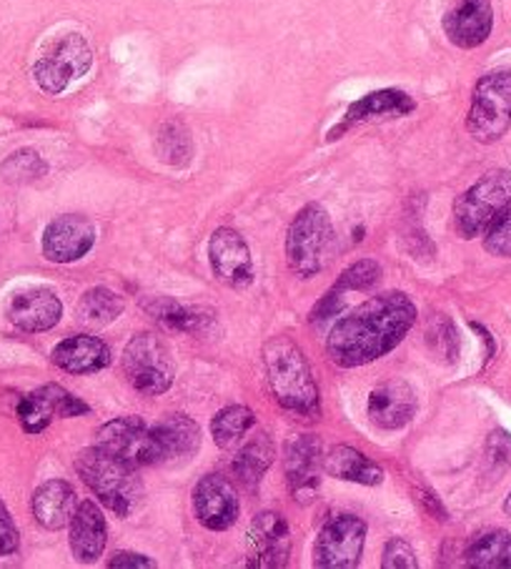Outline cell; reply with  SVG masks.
Returning <instances> with one entry per match:
<instances>
[{
    "label": "cell",
    "mask_w": 511,
    "mask_h": 569,
    "mask_svg": "<svg viewBox=\"0 0 511 569\" xmlns=\"http://www.w3.org/2000/svg\"><path fill=\"white\" fill-rule=\"evenodd\" d=\"M504 512L511 517V495L507 497V502H504Z\"/></svg>",
    "instance_id": "ab89813d"
},
{
    "label": "cell",
    "mask_w": 511,
    "mask_h": 569,
    "mask_svg": "<svg viewBox=\"0 0 511 569\" xmlns=\"http://www.w3.org/2000/svg\"><path fill=\"white\" fill-rule=\"evenodd\" d=\"M98 449L131 465L133 469L159 465V449H156L153 427L146 425L139 417H121L103 425L96 431Z\"/></svg>",
    "instance_id": "30bf717a"
},
{
    "label": "cell",
    "mask_w": 511,
    "mask_h": 569,
    "mask_svg": "<svg viewBox=\"0 0 511 569\" xmlns=\"http://www.w3.org/2000/svg\"><path fill=\"white\" fill-rule=\"evenodd\" d=\"M31 507L38 525L56 532V529H63L71 525L78 507L76 489L68 482H63V479H51V482H46L36 489Z\"/></svg>",
    "instance_id": "cb8c5ba5"
},
{
    "label": "cell",
    "mask_w": 511,
    "mask_h": 569,
    "mask_svg": "<svg viewBox=\"0 0 511 569\" xmlns=\"http://www.w3.org/2000/svg\"><path fill=\"white\" fill-rule=\"evenodd\" d=\"M333 247L331 216L321 203H307L291 221L287 233V259L291 271L311 279L323 271Z\"/></svg>",
    "instance_id": "277c9868"
},
{
    "label": "cell",
    "mask_w": 511,
    "mask_h": 569,
    "mask_svg": "<svg viewBox=\"0 0 511 569\" xmlns=\"http://www.w3.org/2000/svg\"><path fill=\"white\" fill-rule=\"evenodd\" d=\"M76 472L98 497V502L111 509L116 517H131L143 502V485L136 477V469L103 449H83L76 459Z\"/></svg>",
    "instance_id": "3957f363"
},
{
    "label": "cell",
    "mask_w": 511,
    "mask_h": 569,
    "mask_svg": "<svg viewBox=\"0 0 511 569\" xmlns=\"http://www.w3.org/2000/svg\"><path fill=\"white\" fill-rule=\"evenodd\" d=\"M53 365L68 375H96L111 365V349L98 337H68L53 349Z\"/></svg>",
    "instance_id": "7402d4cb"
},
{
    "label": "cell",
    "mask_w": 511,
    "mask_h": 569,
    "mask_svg": "<svg viewBox=\"0 0 511 569\" xmlns=\"http://www.w3.org/2000/svg\"><path fill=\"white\" fill-rule=\"evenodd\" d=\"M96 226L86 216H58L43 231V257L53 263H73L96 247Z\"/></svg>",
    "instance_id": "4fadbf2b"
},
{
    "label": "cell",
    "mask_w": 511,
    "mask_h": 569,
    "mask_svg": "<svg viewBox=\"0 0 511 569\" xmlns=\"http://www.w3.org/2000/svg\"><path fill=\"white\" fill-rule=\"evenodd\" d=\"M464 557L474 569H511V535L501 529L481 532L471 539Z\"/></svg>",
    "instance_id": "83f0119b"
},
{
    "label": "cell",
    "mask_w": 511,
    "mask_h": 569,
    "mask_svg": "<svg viewBox=\"0 0 511 569\" xmlns=\"http://www.w3.org/2000/svg\"><path fill=\"white\" fill-rule=\"evenodd\" d=\"M146 311L151 313V319L161 323L166 331H179V333H199L211 323V311L203 309H189L176 303L173 299H151L146 301Z\"/></svg>",
    "instance_id": "4316f807"
},
{
    "label": "cell",
    "mask_w": 511,
    "mask_h": 569,
    "mask_svg": "<svg viewBox=\"0 0 511 569\" xmlns=\"http://www.w3.org/2000/svg\"><path fill=\"white\" fill-rule=\"evenodd\" d=\"M209 259L213 277L231 289H246L253 283V259L249 243L236 229L221 226L209 241Z\"/></svg>",
    "instance_id": "7c38bea8"
},
{
    "label": "cell",
    "mask_w": 511,
    "mask_h": 569,
    "mask_svg": "<svg viewBox=\"0 0 511 569\" xmlns=\"http://www.w3.org/2000/svg\"><path fill=\"white\" fill-rule=\"evenodd\" d=\"M48 173V163L41 159V153L33 149H21L8 156V159L0 163V176L8 183H33L43 179Z\"/></svg>",
    "instance_id": "1f68e13d"
},
{
    "label": "cell",
    "mask_w": 511,
    "mask_h": 569,
    "mask_svg": "<svg viewBox=\"0 0 511 569\" xmlns=\"http://www.w3.org/2000/svg\"><path fill=\"white\" fill-rule=\"evenodd\" d=\"M511 129V68L481 76L467 116V131L479 143H497Z\"/></svg>",
    "instance_id": "5b68a950"
},
{
    "label": "cell",
    "mask_w": 511,
    "mask_h": 569,
    "mask_svg": "<svg viewBox=\"0 0 511 569\" xmlns=\"http://www.w3.org/2000/svg\"><path fill=\"white\" fill-rule=\"evenodd\" d=\"M106 542L108 529L101 509L91 499H86L76 507V515L71 519V552L78 562L91 565L103 555Z\"/></svg>",
    "instance_id": "603a6c76"
},
{
    "label": "cell",
    "mask_w": 511,
    "mask_h": 569,
    "mask_svg": "<svg viewBox=\"0 0 511 569\" xmlns=\"http://www.w3.org/2000/svg\"><path fill=\"white\" fill-rule=\"evenodd\" d=\"M494 28L491 0H457L444 16V33L457 48H479L487 43Z\"/></svg>",
    "instance_id": "ac0fdd59"
},
{
    "label": "cell",
    "mask_w": 511,
    "mask_h": 569,
    "mask_svg": "<svg viewBox=\"0 0 511 569\" xmlns=\"http://www.w3.org/2000/svg\"><path fill=\"white\" fill-rule=\"evenodd\" d=\"M108 567H118V569H151L156 567L153 559H149L146 555H136V552H118Z\"/></svg>",
    "instance_id": "f35d334b"
},
{
    "label": "cell",
    "mask_w": 511,
    "mask_h": 569,
    "mask_svg": "<svg viewBox=\"0 0 511 569\" xmlns=\"http://www.w3.org/2000/svg\"><path fill=\"white\" fill-rule=\"evenodd\" d=\"M156 153H159L163 163L176 166V169L189 163L193 156V141L189 129L181 121L163 123L159 136H156Z\"/></svg>",
    "instance_id": "4dcf8cb0"
},
{
    "label": "cell",
    "mask_w": 511,
    "mask_h": 569,
    "mask_svg": "<svg viewBox=\"0 0 511 569\" xmlns=\"http://www.w3.org/2000/svg\"><path fill=\"white\" fill-rule=\"evenodd\" d=\"M273 462V445L267 435H255L246 445L236 451L233 459V475L239 482L249 489H255L261 482V477L267 475V469Z\"/></svg>",
    "instance_id": "484cf974"
},
{
    "label": "cell",
    "mask_w": 511,
    "mask_h": 569,
    "mask_svg": "<svg viewBox=\"0 0 511 569\" xmlns=\"http://www.w3.org/2000/svg\"><path fill=\"white\" fill-rule=\"evenodd\" d=\"M193 512L196 519L211 532L231 529L239 519V497L236 489L219 475H206L193 489Z\"/></svg>",
    "instance_id": "2e32d148"
},
{
    "label": "cell",
    "mask_w": 511,
    "mask_h": 569,
    "mask_svg": "<svg viewBox=\"0 0 511 569\" xmlns=\"http://www.w3.org/2000/svg\"><path fill=\"white\" fill-rule=\"evenodd\" d=\"M411 111H417V101L411 96H407L404 91H397V88H387V91H377L363 96L361 101L351 103L347 116H343L339 126H333L329 131L327 141L341 139L343 133L353 126L367 123L373 119H399V116H409Z\"/></svg>",
    "instance_id": "d6986e66"
},
{
    "label": "cell",
    "mask_w": 511,
    "mask_h": 569,
    "mask_svg": "<svg viewBox=\"0 0 511 569\" xmlns=\"http://www.w3.org/2000/svg\"><path fill=\"white\" fill-rule=\"evenodd\" d=\"M414 323L417 307L404 291L379 293L333 323L327 355L341 369L367 367L394 351Z\"/></svg>",
    "instance_id": "6da1fadb"
},
{
    "label": "cell",
    "mask_w": 511,
    "mask_h": 569,
    "mask_svg": "<svg viewBox=\"0 0 511 569\" xmlns=\"http://www.w3.org/2000/svg\"><path fill=\"white\" fill-rule=\"evenodd\" d=\"M367 545V522L357 515H337L321 527L313 547V567L353 569L361 562Z\"/></svg>",
    "instance_id": "9c48e42d"
},
{
    "label": "cell",
    "mask_w": 511,
    "mask_h": 569,
    "mask_svg": "<svg viewBox=\"0 0 511 569\" xmlns=\"http://www.w3.org/2000/svg\"><path fill=\"white\" fill-rule=\"evenodd\" d=\"M263 367L273 399L299 417L319 415V387L301 347L289 337H273L263 345Z\"/></svg>",
    "instance_id": "7a4b0ae2"
},
{
    "label": "cell",
    "mask_w": 511,
    "mask_h": 569,
    "mask_svg": "<svg viewBox=\"0 0 511 569\" xmlns=\"http://www.w3.org/2000/svg\"><path fill=\"white\" fill-rule=\"evenodd\" d=\"M126 309L123 299L106 287L88 289L81 301H78V321L86 323V327H106V323L116 321Z\"/></svg>",
    "instance_id": "f1b7e54d"
},
{
    "label": "cell",
    "mask_w": 511,
    "mask_h": 569,
    "mask_svg": "<svg viewBox=\"0 0 511 569\" xmlns=\"http://www.w3.org/2000/svg\"><path fill=\"white\" fill-rule=\"evenodd\" d=\"M487 457L491 465H499V467H507L511 462V437L507 431H494V435L489 437Z\"/></svg>",
    "instance_id": "74e56055"
},
{
    "label": "cell",
    "mask_w": 511,
    "mask_h": 569,
    "mask_svg": "<svg viewBox=\"0 0 511 569\" xmlns=\"http://www.w3.org/2000/svg\"><path fill=\"white\" fill-rule=\"evenodd\" d=\"M383 569H417V555L407 539H389L387 547H383V559H381Z\"/></svg>",
    "instance_id": "d590c367"
},
{
    "label": "cell",
    "mask_w": 511,
    "mask_h": 569,
    "mask_svg": "<svg viewBox=\"0 0 511 569\" xmlns=\"http://www.w3.org/2000/svg\"><path fill=\"white\" fill-rule=\"evenodd\" d=\"M123 375L131 387L146 397H159L169 391L176 369L163 339L151 331L136 333L123 349Z\"/></svg>",
    "instance_id": "52a82bcc"
},
{
    "label": "cell",
    "mask_w": 511,
    "mask_h": 569,
    "mask_svg": "<svg viewBox=\"0 0 511 569\" xmlns=\"http://www.w3.org/2000/svg\"><path fill=\"white\" fill-rule=\"evenodd\" d=\"M323 469H327V475L343 479V482L363 487H377L383 482V469L377 462H371L363 451L347 445L333 447L329 457H323Z\"/></svg>",
    "instance_id": "d4e9b609"
},
{
    "label": "cell",
    "mask_w": 511,
    "mask_h": 569,
    "mask_svg": "<svg viewBox=\"0 0 511 569\" xmlns=\"http://www.w3.org/2000/svg\"><path fill=\"white\" fill-rule=\"evenodd\" d=\"M159 465H176L191 459L201 447V429L193 419L171 415L153 427Z\"/></svg>",
    "instance_id": "44dd1931"
},
{
    "label": "cell",
    "mask_w": 511,
    "mask_h": 569,
    "mask_svg": "<svg viewBox=\"0 0 511 569\" xmlns=\"http://www.w3.org/2000/svg\"><path fill=\"white\" fill-rule=\"evenodd\" d=\"M369 419L377 425L379 429L387 431H397L401 427H407L411 419L417 415V395L407 381L401 379H391L383 381L377 389L369 395Z\"/></svg>",
    "instance_id": "ffe728a7"
},
{
    "label": "cell",
    "mask_w": 511,
    "mask_h": 569,
    "mask_svg": "<svg viewBox=\"0 0 511 569\" xmlns=\"http://www.w3.org/2000/svg\"><path fill=\"white\" fill-rule=\"evenodd\" d=\"M81 415H88V405H83V401L76 399L73 395H68V391L58 385L41 387L33 391V395L18 401V419H21V427L28 435H41V431L51 425L53 417L68 419Z\"/></svg>",
    "instance_id": "9a60e30c"
},
{
    "label": "cell",
    "mask_w": 511,
    "mask_h": 569,
    "mask_svg": "<svg viewBox=\"0 0 511 569\" xmlns=\"http://www.w3.org/2000/svg\"><path fill=\"white\" fill-rule=\"evenodd\" d=\"M6 313L13 327L28 333H38V331L53 329L56 323L61 321L63 303L53 289L31 287V289L16 291L13 297L8 299Z\"/></svg>",
    "instance_id": "e0dca14e"
},
{
    "label": "cell",
    "mask_w": 511,
    "mask_h": 569,
    "mask_svg": "<svg viewBox=\"0 0 511 569\" xmlns=\"http://www.w3.org/2000/svg\"><path fill=\"white\" fill-rule=\"evenodd\" d=\"M93 51L81 33H66L46 48L33 66L38 88L48 96L63 93L68 86L81 81L91 71Z\"/></svg>",
    "instance_id": "ba28073f"
},
{
    "label": "cell",
    "mask_w": 511,
    "mask_h": 569,
    "mask_svg": "<svg viewBox=\"0 0 511 569\" xmlns=\"http://www.w3.org/2000/svg\"><path fill=\"white\" fill-rule=\"evenodd\" d=\"M427 337H429V345H431V349H434L437 355H441V357L449 359V361L457 357V351H459V339H457V329H454V323H451L449 319H444V317H437L434 321L429 323Z\"/></svg>",
    "instance_id": "e575fe53"
},
{
    "label": "cell",
    "mask_w": 511,
    "mask_h": 569,
    "mask_svg": "<svg viewBox=\"0 0 511 569\" xmlns=\"http://www.w3.org/2000/svg\"><path fill=\"white\" fill-rule=\"evenodd\" d=\"M18 529L13 525V517L8 512V507L3 505V499H0V555H13L18 549Z\"/></svg>",
    "instance_id": "8d00e7d4"
},
{
    "label": "cell",
    "mask_w": 511,
    "mask_h": 569,
    "mask_svg": "<svg viewBox=\"0 0 511 569\" xmlns=\"http://www.w3.org/2000/svg\"><path fill=\"white\" fill-rule=\"evenodd\" d=\"M484 249L491 257L509 259L511 257V203L501 211L494 221H491L489 229L484 231Z\"/></svg>",
    "instance_id": "836d02e7"
},
{
    "label": "cell",
    "mask_w": 511,
    "mask_h": 569,
    "mask_svg": "<svg viewBox=\"0 0 511 569\" xmlns=\"http://www.w3.org/2000/svg\"><path fill=\"white\" fill-rule=\"evenodd\" d=\"M283 469H287L291 497L303 507L311 505L319 495L323 469L321 441L311 435L289 439L287 449H283Z\"/></svg>",
    "instance_id": "8fae6325"
},
{
    "label": "cell",
    "mask_w": 511,
    "mask_h": 569,
    "mask_svg": "<svg viewBox=\"0 0 511 569\" xmlns=\"http://www.w3.org/2000/svg\"><path fill=\"white\" fill-rule=\"evenodd\" d=\"M511 203V173L489 171L459 196L454 203V229L461 239H477Z\"/></svg>",
    "instance_id": "8992f818"
},
{
    "label": "cell",
    "mask_w": 511,
    "mask_h": 569,
    "mask_svg": "<svg viewBox=\"0 0 511 569\" xmlns=\"http://www.w3.org/2000/svg\"><path fill=\"white\" fill-rule=\"evenodd\" d=\"M381 279V267L377 261L371 259H361L357 263H351V267L341 273L339 281L333 283V287L329 291L337 293V297L347 299V293H353V291H367L371 289L373 283H377Z\"/></svg>",
    "instance_id": "d6a6232c"
},
{
    "label": "cell",
    "mask_w": 511,
    "mask_h": 569,
    "mask_svg": "<svg viewBox=\"0 0 511 569\" xmlns=\"http://www.w3.org/2000/svg\"><path fill=\"white\" fill-rule=\"evenodd\" d=\"M291 555V529L279 512H261L249 527L251 567L277 569L287 567Z\"/></svg>",
    "instance_id": "5bb4252c"
},
{
    "label": "cell",
    "mask_w": 511,
    "mask_h": 569,
    "mask_svg": "<svg viewBox=\"0 0 511 569\" xmlns=\"http://www.w3.org/2000/svg\"><path fill=\"white\" fill-rule=\"evenodd\" d=\"M255 417L249 407L233 405L221 409L211 421L213 441L221 449H236L246 439V435L253 429Z\"/></svg>",
    "instance_id": "f546056e"
}]
</instances>
